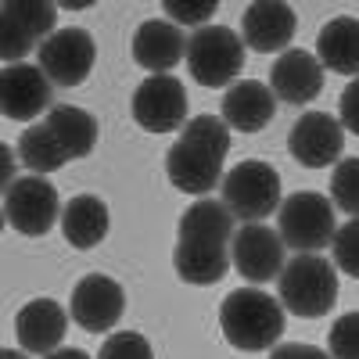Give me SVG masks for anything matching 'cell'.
<instances>
[{
	"label": "cell",
	"instance_id": "1",
	"mask_svg": "<svg viewBox=\"0 0 359 359\" xmlns=\"http://www.w3.org/2000/svg\"><path fill=\"white\" fill-rule=\"evenodd\" d=\"M233 216L216 198H198L184 208L176 223V248L172 269L184 284H219L230 269V241H233Z\"/></svg>",
	"mask_w": 359,
	"mask_h": 359
},
{
	"label": "cell",
	"instance_id": "2",
	"mask_svg": "<svg viewBox=\"0 0 359 359\" xmlns=\"http://www.w3.org/2000/svg\"><path fill=\"white\" fill-rule=\"evenodd\" d=\"M230 151V126L223 115H194L165 155L169 184L184 194H212L223 184V158Z\"/></svg>",
	"mask_w": 359,
	"mask_h": 359
},
{
	"label": "cell",
	"instance_id": "3",
	"mask_svg": "<svg viewBox=\"0 0 359 359\" xmlns=\"http://www.w3.org/2000/svg\"><path fill=\"white\" fill-rule=\"evenodd\" d=\"M284 313L287 309L280 306L277 294H269L262 287H237L219 306V331L241 352L277 348L284 338V323H287Z\"/></svg>",
	"mask_w": 359,
	"mask_h": 359
},
{
	"label": "cell",
	"instance_id": "4",
	"mask_svg": "<svg viewBox=\"0 0 359 359\" xmlns=\"http://www.w3.org/2000/svg\"><path fill=\"white\" fill-rule=\"evenodd\" d=\"M277 284L280 306L302 320H320L338 302V266L323 255H294Z\"/></svg>",
	"mask_w": 359,
	"mask_h": 359
},
{
	"label": "cell",
	"instance_id": "5",
	"mask_svg": "<svg viewBox=\"0 0 359 359\" xmlns=\"http://www.w3.org/2000/svg\"><path fill=\"white\" fill-rule=\"evenodd\" d=\"M219 201L245 226L262 223L266 216L280 212V205H284L280 201V172L262 158H248L223 176V198Z\"/></svg>",
	"mask_w": 359,
	"mask_h": 359
},
{
	"label": "cell",
	"instance_id": "6",
	"mask_svg": "<svg viewBox=\"0 0 359 359\" xmlns=\"http://www.w3.org/2000/svg\"><path fill=\"white\" fill-rule=\"evenodd\" d=\"M277 233L287 248H294L298 255H316L320 248L334 245V201L323 198L316 191H294L284 198L280 205V223Z\"/></svg>",
	"mask_w": 359,
	"mask_h": 359
},
{
	"label": "cell",
	"instance_id": "7",
	"mask_svg": "<svg viewBox=\"0 0 359 359\" xmlns=\"http://www.w3.org/2000/svg\"><path fill=\"white\" fill-rule=\"evenodd\" d=\"M187 69L201 86H233L245 69V40L226 25H201L187 36Z\"/></svg>",
	"mask_w": 359,
	"mask_h": 359
},
{
	"label": "cell",
	"instance_id": "8",
	"mask_svg": "<svg viewBox=\"0 0 359 359\" xmlns=\"http://www.w3.org/2000/svg\"><path fill=\"white\" fill-rule=\"evenodd\" d=\"M4 219L22 237H43L54 223H62V198L47 176H18L4 187Z\"/></svg>",
	"mask_w": 359,
	"mask_h": 359
},
{
	"label": "cell",
	"instance_id": "9",
	"mask_svg": "<svg viewBox=\"0 0 359 359\" xmlns=\"http://www.w3.org/2000/svg\"><path fill=\"white\" fill-rule=\"evenodd\" d=\"M126 313V291L108 273H86L69 298V316L90 334H108Z\"/></svg>",
	"mask_w": 359,
	"mask_h": 359
},
{
	"label": "cell",
	"instance_id": "10",
	"mask_svg": "<svg viewBox=\"0 0 359 359\" xmlns=\"http://www.w3.org/2000/svg\"><path fill=\"white\" fill-rule=\"evenodd\" d=\"M133 118L147 133L184 130L187 118V90L172 76H147L133 94Z\"/></svg>",
	"mask_w": 359,
	"mask_h": 359
},
{
	"label": "cell",
	"instance_id": "11",
	"mask_svg": "<svg viewBox=\"0 0 359 359\" xmlns=\"http://www.w3.org/2000/svg\"><path fill=\"white\" fill-rule=\"evenodd\" d=\"M36 57L54 86H79L90 76V69H94L97 47L86 29L72 25V29H57L54 36H47L36 47Z\"/></svg>",
	"mask_w": 359,
	"mask_h": 359
},
{
	"label": "cell",
	"instance_id": "12",
	"mask_svg": "<svg viewBox=\"0 0 359 359\" xmlns=\"http://www.w3.org/2000/svg\"><path fill=\"white\" fill-rule=\"evenodd\" d=\"M284 241L277 230H269L262 223H248L233 233L230 241V259H233V269L241 273L245 280L255 284H266V280H280L284 273Z\"/></svg>",
	"mask_w": 359,
	"mask_h": 359
},
{
	"label": "cell",
	"instance_id": "13",
	"mask_svg": "<svg viewBox=\"0 0 359 359\" xmlns=\"http://www.w3.org/2000/svg\"><path fill=\"white\" fill-rule=\"evenodd\" d=\"M287 151L306 169L338 165L345 151V126L327 111H306L287 133Z\"/></svg>",
	"mask_w": 359,
	"mask_h": 359
},
{
	"label": "cell",
	"instance_id": "14",
	"mask_svg": "<svg viewBox=\"0 0 359 359\" xmlns=\"http://www.w3.org/2000/svg\"><path fill=\"white\" fill-rule=\"evenodd\" d=\"M54 97V83L47 79V72L40 65H4V76H0V104H4V115L15 118V123H33V118H47V111Z\"/></svg>",
	"mask_w": 359,
	"mask_h": 359
},
{
	"label": "cell",
	"instance_id": "15",
	"mask_svg": "<svg viewBox=\"0 0 359 359\" xmlns=\"http://www.w3.org/2000/svg\"><path fill=\"white\" fill-rule=\"evenodd\" d=\"M269 90L284 104H309L323 90V65L309 50H284L273 65H269Z\"/></svg>",
	"mask_w": 359,
	"mask_h": 359
},
{
	"label": "cell",
	"instance_id": "16",
	"mask_svg": "<svg viewBox=\"0 0 359 359\" xmlns=\"http://www.w3.org/2000/svg\"><path fill=\"white\" fill-rule=\"evenodd\" d=\"M65 331H69V313L54 298H33L15 316V334H18L22 348L33 355H43V359L62 348Z\"/></svg>",
	"mask_w": 359,
	"mask_h": 359
},
{
	"label": "cell",
	"instance_id": "17",
	"mask_svg": "<svg viewBox=\"0 0 359 359\" xmlns=\"http://www.w3.org/2000/svg\"><path fill=\"white\" fill-rule=\"evenodd\" d=\"M241 40L259 54H284L294 40V11L287 4H277V0L248 4L241 15Z\"/></svg>",
	"mask_w": 359,
	"mask_h": 359
},
{
	"label": "cell",
	"instance_id": "18",
	"mask_svg": "<svg viewBox=\"0 0 359 359\" xmlns=\"http://www.w3.org/2000/svg\"><path fill=\"white\" fill-rule=\"evenodd\" d=\"M180 57H187V36L184 29L165 18H147L133 33V62L151 76H165Z\"/></svg>",
	"mask_w": 359,
	"mask_h": 359
},
{
	"label": "cell",
	"instance_id": "19",
	"mask_svg": "<svg viewBox=\"0 0 359 359\" xmlns=\"http://www.w3.org/2000/svg\"><path fill=\"white\" fill-rule=\"evenodd\" d=\"M273 115H277V94L269 90V83L241 79L223 94V123L230 130L259 133L273 123Z\"/></svg>",
	"mask_w": 359,
	"mask_h": 359
},
{
	"label": "cell",
	"instance_id": "20",
	"mask_svg": "<svg viewBox=\"0 0 359 359\" xmlns=\"http://www.w3.org/2000/svg\"><path fill=\"white\" fill-rule=\"evenodd\" d=\"M111 230V212L97 194H76L65 208H62V233L65 241L79 252L97 248Z\"/></svg>",
	"mask_w": 359,
	"mask_h": 359
},
{
	"label": "cell",
	"instance_id": "21",
	"mask_svg": "<svg viewBox=\"0 0 359 359\" xmlns=\"http://www.w3.org/2000/svg\"><path fill=\"white\" fill-rule=\"evenodd\" d=\"M316 57L323 69L359 79V18H331L316 36Z\"/></svg>",
	"mask_w": 359,
	"mask_h": 359
},
{
	"label": "cell",
	"instance_id": "22",
	"mask_svg": "<svg viewBox=\"0 0 359 359\" xmlns=\"http://www.w3.org/2000/svg\"><path fill=\"white\" fill-rule=\"evenodd\" d=\"M43 123L57 133V140L65 144V151L72 158H86L90 151H94V144H97V118L76 108V104H57L47 111Z\"/></svg>",
	"mask_w": 359,
	"mask_h": 359
},
{
	"label": "cell",
	"instance_id": "23",
	"mask_svg": "<svg viewBox=\"0 0 359 359\" xmlns=\"http://www.w3.org/2000/svg\"><path fill=\"white\" fill-rule=\"evenodd\" d=\"M18 158L25 169H33V176H47V172H57L62 165L72 162V155L65 151V144L57 140V133L47 126V123H33L22 140H18Z\"/></svg>",
	"mask_w": 359,
	"mask_h": 359
},
{
	"label": "cell",
	"instance_id": "24",
	"mask_svg": "<svg viewBox=\"0 0 359 359\" xmlns=\"http://www.w3.org/2000/svg\"><path fill=\"white\" fill-rule=\"evenodd\" d=\"M0 15L15 18L29 36H33L36 43H43L47 36H54V18H57V8L47 4V0H8L4 8H0Z\"/></svg>",
	"mask_w": 359,
	"mask_h": 359
},
{
	"label": "cell",
	"instance_id": "25",
	"mask_svg": "<svg viewBox=\"0 0 359 359\" xmlns=\"http://www.w3.org/2000/svg\"><path fill=\"white\" fill-rule=\"evenodd\" d=\"M331 201L334 208L359 219V158H341L331 172Z\"/></svg>",
	"mask_w": 359,
	"mask_h": 359
},
{
	"label": "cell",
	"instance_id": "26",
	"mask_svg": "<svg viewBox=\"0 0 359 359\" xmlns=\"http://www.w3.org/2000/svg\"><path fill=\"white\" fill-rule=\"evenodd\" d=\"M327 352H331V359H359V313H345L331 323Z\"/></svg>",
	"mask_w": 359,
	"mask_h": 359
},
{
	"label": "cell",
	"instance_id": "27",
	"mask_svg": "<svg viewBox=\"0 0 359 359\" xmlns=\"http://www.w3.org/2000/svg\"><path fill=\"white\" fill-rule=\"evenodd\" d=\"M97 359H155V348L140 331H115L104 338Z\"/></svg>",
	"mask_w": 359,
	"mask_h": 359
},
{
	"label": "cell",
	"instance_id": "28",
	"mask_svg": "<svg viewBox=\"0 0 359 359\" xmlns=\"http://www.w3.org/2000/svg\"><path fill=\"white\" fill-rule=\"evenodd\" d=\"M334 266L348 277H359V219H348L334 233Z\"/></svg>",
	"mask_w": 359,
	"mask_h": 359
},
{
	"label": "cell",
	"instance_id": "29",
	"mask_svg": "<svg viewBox=\"0 0 359 359\" xmlns=\"http://www.w3.org/2000/svg\"><path fill=\"white\" fill-rule=\"evenodd\" d=\"M212 15H216L212 0H169L165 4V18L172 25H198L201 29V22H208Z\"/></svg>",
	"mask_w": 359,
	"mask_h": 359
},
{
	"label": "cell",
	"instance_id": "30",
	"mask_svg": "<svg viewBox=\"0 0 359 359\" xmlns=\"http://www.w3.org/2000/svg\"><path fill=\"white\" fill-rule=\"evenodd\" d=\"M338 123L345 126V133H355V137H359V79H352V83L341 90Z\"/></svg>",
	"mask_w": 359,
	"mask_h": 359
},
{
	"label": "cell",
	"instance_id": "31",
	"mask_svg": "<svg viewBox=\"0 0 359 359\" xmlns=\"http://www.w3.org/2000/svg\"><path fill=\"white\" fill-rule=\"evenodd\" d=\"M269 359H331V352H323V348H316V345L280 341L277 348H269Z\"/></svg>",
	"mask_w": 359,
	"mask_h": 359
},
{
	"label": "cell",
	"instance_id": "32",
	"mask_svg": "<svg viewBox=\"0 0 359 359\" xmlns=\"http://www.w3.org/2000/svg\"><path fill=\"white\" fill-rule=\"evenodd\" d=\"M15 151H11V147H4V187H11L15 184Z\"/></svg>",
	"mask_w": 359,
	"mask_h": 359
},
{
	"label": "cell",
	"instance_id": "33",
	"mask_svg": "<svg viewBox=\"0 0 359 359\" xmlns=\"http://www.w3.org/2000/svg\"><path fill=\"white\" fill-rule=\"evenodd\" d=\"M47 359H90L83 348H57V352H50Z\"/></svg>",
	"mask_w": 359,
	"mask_h": 359
},
{
	"label": "cell",
	"instance_id": "34",
	"mask_svg": "<svg viewBox=\"0 0 359 359\" xmlns=\"http://www.w3.org/2000/svg\"><path fill=\"white\" fill-rule=\"evenodd\" d=\"M0 359H29V355H25V348H4Z\"/></svg>",
	"mask_w": 359,
	"mask_h": 359
}]
</instances>
